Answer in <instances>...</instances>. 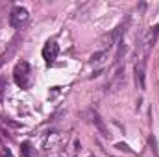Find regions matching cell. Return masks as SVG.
<instances>
[{
	"label": "cell",
	"instance_id": "cell-1",
	"mask_svg": "<svg viewBox=\"0 0 159 157\" xmlns=\"http://www.w3.org/2000/svg\"><path fill=\"white\" fill-rule=\"evenodd\" d=\"M13 78H15V83L20 89H28V83H30V63L28 61L17 63L15 70H13Z\"/></svg>",
	"mask_w": 159,
	"mask_h": 157
},
{
	"label": "cell",
	"instance_id": "cell-2",
	"mask_svg": "<svg viewBox=\"0 0 159 157\" xmlns=\"http://www.w3.org/2000/svg\"><path fill=\"white\" fill-rule=\"evenodd\" d=\"M28 20V9L22 6H15L9 13V24L13 28H20V24H24Z\"/></svg>",
	"mask_w": 159,
	"mask_h": 157
},
{
	"label": "cell",
	"instance_id": "cell-3",
	"mask_svg": "<svg viewBox=\"0 0 159 157\" xmlns=\"http://www.w3.org/2000/svg\"><path fill=\"white\" fill-rule=\"evenodd\" d=\"M57 54H59V44L56 41H48L43 46V59L46 61V65H52L57 59Z\"/></svg>",
	"mask_w": 159,
	"mask_h": 157
},
{
	"label": "cell",
	"instance_id": "cell-4",
	"mask_svg": "<svg viewBox=\"0 0 159 157\" xmlns=\"http://www.w3.org/2000/svg\"><path fill=\"white\" fill-rule=\"evenodd\" d=\"M128 24H129V19H126V22L119 24V26H117V28H115L109 35H106V37H104V41H106L109 46H113L115 43H119L120 37H122V34H124V32H126V28H128Z\"/></svg>",
	"mask_w": 159,
	"mask_h": 157
},
{
	"label": "cell",
	"instance_id": "cell-5",
	"mask_svg": "<svg viewBox=\"0 0 159 157\" xmlns=\"http://www.w3.org/2000/svg\"><path fill=\"white\" fill-rule=\"evenodd\" d=\"M144 67H146V59H141L135 65V78L139 89H146V74H144Z\"/></svg>",
	"mask_w": 159,
	"mask_h": 157
},
{
	"label": "cell",
	"instance_id": "cell-6",
	"mask_svg": "<svg viewBox=\"0 0 159 157\" xmlns=\"http://www.w3.org/2000/svg\"><path fill=\"white\" fill-rule=\"evenodd\" d=\"M93 122H94V126L98 128V131H100L104 137H109V131H107L106 124L102 122V118H100V115H98V113H94V115H93Z\"/></svg>",
	"mask_w": 159,
	"mask_h": 157
},
{
	"label": "cell",
	"instance_id": "cell-7",
	"mask_svg": "<svg viewBox=\"0 0 159 157\" xmlns=\"http://www.w3.org/2000/svg\"><path fill=\"white\" fill-rule=\"evenodd\" d=\"M20 154H22V157H30L32 155V148H30L28 142H22V146H20Z\"/></svg>",
	"mask_w": 159,
	"mask_h": 157
},
{
	"label": "cell",
	"instance_id": "cell-8",
	"mask_svg": "<svg viewBox=\"0 0 159 157\" xmlns=\"http://www.w3.org/2000/svg\"><path fill=\"white\" fill-rule=\"evenodd\" d=\"M106 56V50H102V52H96V54H93L91 56V61L94 63V61H100V57H104Z\"/></svg>",
	"mask_w": 159,
	"mask_h": 157
},
{
	"label": "cell",
	"instance_id": "cell-9",
	"mask_svg": "<svg viewBox=\"0 0 159 157\" xmlns=\"http://www.w3.org/2000/svg\"><path fill=\"white\" fill-rule=\"evenodd\" d=\"M117 148H119V150H124V152H131V150H129V146H128V144H124V142H119V144H117Z\"/></svg>",
	"mask_w": 159,
	"mask_h": 157
},
{
	"label": "cell",
	"instance_id": "cell-10",
	"mask_svg": "<svg viewBox=\"0 0 159 157\" xmlns=\"http://www.w3.org/2000/svg\"><path fill=\"white\" fill-rule=\"evenodd\" d=\"M0 157H13V154H11V150H7V148H6V150H2V152H0Z\"/></svg>",
	"mask_w": 159,
	"mask_h": 157
},
{
	"label": "cell",
	"instance_id": "cell-11",
	"mask_svg": "<svg viewBox=\"0 0 159 157\" xmlns=\"http://www.w3.org/2000/svg\"><path fill=\"white\" fill-rule=\"evenodd\" d=\"M4 85H6V79L0 78V102H2V91H4Z\"/></svg>",
	"mask_w": 159,
	"mask_h": 157
},
{
	"label": "cell",
	"instance_id": "cell-12",
	"mask_svg": "<svg viewBox=\"0 0 159 157\" xmlns=\"http://www.w3.org/2000/svg\"><path fill=\"white\" fill-rule=\"evenodd\" d=\"M150 34H154V35L159 34V24H157V26H152V32H150Z\"/></svg>",
	"mask_w": 159,
	"mask_h": 157
}]
</instances>
